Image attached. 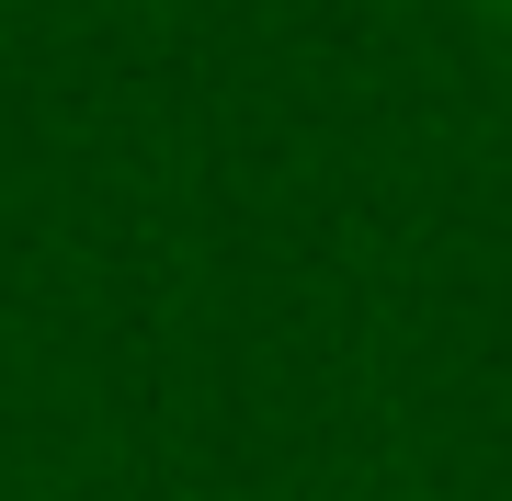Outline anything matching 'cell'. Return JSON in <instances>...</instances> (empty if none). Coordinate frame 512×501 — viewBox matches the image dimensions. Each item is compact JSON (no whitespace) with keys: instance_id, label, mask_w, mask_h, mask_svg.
<instances>
[{"instance_id":"cell-1","label":"cell","mask_w":512,"mask_h":501,"mask_svg":"<svg viewBox=\"0 0 512 501\" xmlns=\"http://www.w3.org/2000/svg\"><path fill=\"white\" fill-rule=\"evenodd\" d=\"M490 12H501V23H512V0H490Z\"/></svg>"}]
</instances>
